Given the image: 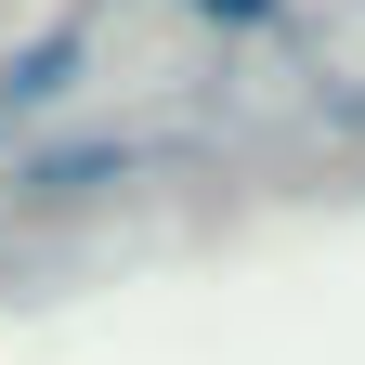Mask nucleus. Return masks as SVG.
I'll list each match as a JSON object with an SVG mask.
<instances>
[{"mask_svg":"<svg viewBox=\"0 0 365 365\" xmlns=\"http://www.w3.org/2000/svg\"><path fill=\"white\" fill-rule=\"evenodd\" d=\"M182 14H209V26H274L287 0H182Z\"/></svg>","mask_w":365,"mask_h":365,"instance_id":"7ed1b4c3","label":"nucleus"},{"mask_svg":"<svg viewBox=\"0 0 365 365\" xmlns=\"http://www.w3.org/2000/svg\"><path fill=\"white\" fill-rule=\"evenodd\" d=\"M78 66H91V39L66 26V39H39V53H14V78H0V118H39L53 91H78Z\"/></svg>","mask_w":365,"mask_h":365,"instance_id":"f03ea898","label":"nucleus"},{"mask_svg":"<svg viewBox=\"0 0 365 365\" xmlns=\"http://www.w3.org/2000/svg\"><path fill=\"white\" fill-rule=\"evenodd\" d=\"M144 157H157V144H130V130H91V144H39V157L14 170V209H78V196H118Z\"/></svg>","mask_w":365,"mask_h":365,"instance_id":"f257e3e1","label":"nucleus"},{"mask_svg":"<svg viewBox=\"0 0 365 365\" xmlns=\"http://www.w3.org/2000/svg\"><path fill=\"white\" fill-rule=\"evenodd\" d=\"M327 118H339V130H365V91H339V105H327Z\"/></svg>","mask_w":365,"mask_h":365,"instance_id":"20e7f679","label":"nucleus"}]
</instances>
